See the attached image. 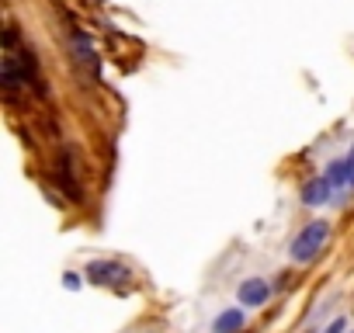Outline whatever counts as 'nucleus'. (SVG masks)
Here are the masks:
<instances>
[{
	"mask_svg": "<svg viewBox=\"0 0 354 333\" xmlns=\"http://www.w3.org/2000/svg\"><path fill=\"white\" fill-rule=\"evenodd\" d=\"M323 177L337 188V191H344V188H351V163H347V156H337V160H330L327 163V171H323Z\"/></svg>",
	"mask_w": 354,
	"mask_h": 333,
	"instance_id": "7",
	"label": "nucleus"
},
{
	"mask_svg": "<svg viewBox=\"0 0 354 333\" xmlns=\"http://www.w3.org/2000/svg\"><path fill=\"white\" fill-rule=\"evenodd\" d=\"M246 326V309L243 306H229L212 319V333H243Z\"/></svg>",
	"mask_w": 354,
	"mask_h": 333,
	"instance_id": "6",
	"label": "nucleus"
},
{
	"mask_svg": "<svg viewBox=\"0 0 354 333\" xmlns=\"http://www.w3.org/2000/svg\"><path fill=\"white\" fill-rule=\"evenodd\" d=\"M80 285H84V282H80L77 271H66V274H63V288H66V292H77Z\"/></svg>",
	"mask_w": 354,
	"mask_h": 333,
	"instance_id": "8",
	"label": "nucleus"
},
{
	"mask_svg": "<svg viewBox=\"0 0 354 333\" xmlns=\"http://www.w3.org/2000/svg\"><path fill=\"white\" fill-rule=\"evenodd\" d=\"M327 240H330V222L327 219H313V222H306V226L295 233V240L288 247V257L295 264H309L313 257H320V250L327 247Z\"/></svg>",
	"mask_w": 354,
	"mask_h": 333,
	"instance_id": "1",
	"label": "nucleus"
},
{
	"mask_svg": "<svg viewBox=\"0 0 354 333\" xmlns=\"http://www.w3.org/2000/svg\"><path fill=\"white\" fill-rule=\"evenodd\" d=\"M351 333H354V330H351Z\"/></svg>",
	"mask_w": 354,
	"mask_h": 333,
	"instance_id": "11",
	"label": "nucleus"
},
{
	"mask_svg": "<svg viewBox=\"0 0 354 333\" xmlns=\"http://www.w3.org/2000/svg\"><path fill=\"white\" fill-rule=\"evenodd\" d=\"M347 163H351V188H354V146H351V153H347Z\"/></svg>",
	"mask_w": 354,
	"mask_h": 333,
	"instance_id": "10",
	"label": "nucleus"
},
{
	"mask_svg": "<svg viewBox=\"0 0 354 333\" xmlns=\"http://www.w3.org/2000/svg\"><path fill=\"white\" fill-rule=\"evenodd\" d=\"M236 299H240L243 309H261L271 299V285L264 282V278H243L240 288H236Z\"/></svg>",
	"mask_w": 354,
	"mask_h": 333,
	"instance_id": "3",
	"label": "nucleus"
},
{
	"mask_svg": "<svg viewBox=\"0 0 354 333\" xmlns=\"http://www.w3.org/2000/svg\"><path fill=\"white\" fill-rule=\"evenodd\" d=\"M0 84H4L8 90L28 87V66L18 63V56H4V63H0Z\"/></svg>",
	"mask_w": 354,
	"mask_h": 333,
	"instance_id": "5",
	"label": "nucleus"
},
{
	"mask_svg": "<svg viewBox=\"0 0 354 333\" xmlns=\"http://www.w3.org/2000/svg\"><path fill=\"white\" fill-rule=\"evenodd\" d=\"M337 195V188L320 174V177H313L309 184H302V205H309V208H323V205H330V198Z\"/></svg>",
	"mask_w": 354,
	"mask_h": 333,
	"instance_id": "4",
	"label": "nucleus"
},
{
	"mask_svg": "<svg viewBox=\"0 0 354 333\" xmlns=\"http://www.w3.org/2000/svg\"><path fill=\"white\" fill-rule=\"evenodd\" d=\"M347 330V319L344 316H337V319H330L327 326H323V333H344Z\"/></svg>",
	"mask_w": 354,
	"mask_h": 333,
	"instance_id": "9",
	"label": "nucleus"
},
{
	"mask_svg": "<svg viewBox=\"0 0 354 333\" xmlns=\"http://www.w3.org/2000/svg\"><path fill=\"white\" fill-rule=\"evenodd\" d=\"M84 278L90 285H101V288H125L132 282V271L122 264V260H112V257H101V260H90L84 267Z\"/></svg>",
	"mask_w": 354,
	"mask_h": 333,
	"instance_id": "2",
	"label": "nucleus"
}]
</instances>
